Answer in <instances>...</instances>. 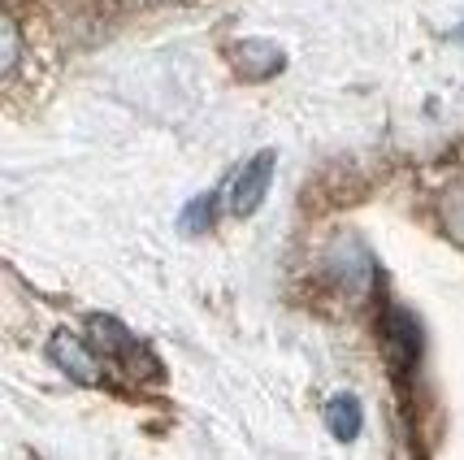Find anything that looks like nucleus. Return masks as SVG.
Listing matches in <instances>:
<instances>
[{"label": "nucleus", "instance_id": "6e6552de", "mask_svg": "<svg viewBox=\"0 0 464 460\" xmlns=\"http://www.w3.org/2000/svg\"><path fill=\"white\" fill-rule=\"evenodd\" d=\"M22 57V40H18V22L0 18V79H14Z\"/></svg>", "mask_w": 464, "mask_h": 460}, {"label": "nucleus", "instance_id": "423d86ee", "mask_svg": "<svg viewBox=\"0 0 464 460\" xmlns=\"http://www.w3.org/2000/svg\"><path fill=\"white\" fill-rule=\"evenodd\" d=\"M92 339L101 347L104 357H118V360H130V365H140L143 347L130 335H126V326L113 318H92Z\"/></svg>", "mask_w": 464, "mask_h": 460}, {"label": "nucleus", "instance_id": "0eeeda50", "mask_svg": "<svg viewBox=\"0 0 464 460\" xmlns=\"http://www.w3.org/2000/svg\"><path fill=\"white\" fill-rule=\"evenodd\" d=\"M325 426H330V435L339 443H352L364 426L361 400H356V396H334V400L325 404Z\"/></svg>", "mask_w": 464, "mask_h": 460}, {"label": "nucleus", "instance_id": "7ed1b4c3", "mask_svg": "<svg viewBox=\"0 0 464 460\" xmlns=\"http://www.w3.org/2000/svg\"><path fill=\"white\" fill-rule=\"evenodd\" d=\"M325 265H330L334 282H339L343 291H352V296H364V291L373 287V257H369L356 240L334 243V248H330V257H325Z\"/></svg>", "mask_w": 464, "mask_h": 460}, {"label": "nucleus", "instance_id": "39448f33", "mask_svg": "<svg viewBox=\"0 0 464 460\" xmlns=\"http://www.w3.org/2000/svg\"><path fill=\"white\" fill-rule=\"evenodd\" d=\"M230 61H235V74L243 83H265L286 65V53L269 40H243L230 48Z\"/></svg>", "mask_w": 464, "mask_h": 460}, {"label": "nucleus", "instance_id": "f03ea898", "mask_svg": "<svg viewBox=\"0 0 464 460\" xmlns=\"http://www.w3.org/2000/svg\"><path fill=\"white\" fill-rule=\"evenodd\" d=\"M274 165H278V152L265 148V152H256V157L235 174V187H230V213H235V218H252V213L261 209V201L269 196Z\"/></svg>", "mask_w": 464, "mask_h": 460}, {"label": "nucleus", "instance_id": "20e7f679", "mask_svg": "<svg viewBox=\"0 0 464 460\" xmlns=\"http://www.w3.org/2000/svg\"><path fill=\"white\" fill-rule=\"evenodd\" d=\"M48 357H53V365H57L61 374H70V378L82 382V387H96V382H101V360H96V352H92L79 335H70V330H57V335L48 339Z\"/></svg>", "mask_w": 464, "mask_h": 460}, {"label": "nucleus", "instance_id": "1a4fd4ad", "mask_svg": "<svg viewBox=\"0 0 464 460\" xmlns=\"http://www.w3.org/2000/svg\"><path fill=\"white\" fill-rule=\"evenodd\" d=\"M213 204H218V196H213V191L196 196V201L182 209V230H187V235H200V230H208V221H213Z\"/></svg>", "mask_w": 464, "mask_h": 460}, {"label": "nucleus", "instance_id": "f257e3e1", "mask_svg": "<svg viewBox=\"0 0 464 460\" xmlns=\"http://www.w3.org/2000/svg\"><path fill=\"white\" fill-rule=\"evenodd\" d=\"M382 352L395 369V378H408L412 365L421 360V326L408 308H391L382 321Z\"/></svg>", "mask_w": 464, "mask_h": 460}]
</instances>
